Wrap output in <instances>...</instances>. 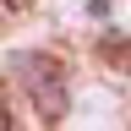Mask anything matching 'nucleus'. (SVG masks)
I'll return each instance as SVG.
<instances>
[{
    "mask_svg": "<svg viewBox=\"0 0 131 131\" xmlns=\"http://www.w3.org/2000/svg\"><path fill=\"white\" fill-rule=\"evenodd\" d=\"M11 77L22 82V93L33 98V109H38L44 126H60L66 120V104H71V88H66V66L55 55H38V49H27V55H11Z\"/></svg>",
    "mask_w": 131,
    "mask_h": 131,
    "instance_id": "nucleus-1",
    "label": "nucleus"
},
{
    "mask_svg": "<svg viewBox=\"0 0 131 131\" xmlns=\"http://www.w3.org/2000/svg\"><path fill=\"white\" fill-rule=\"evenodd\" d=\"M11 126H16V120H11V109L0 104V131H11Z\"/></svg>",
    "mask_w": 131,
    "mask_h": 131,
    "instance_id": "nucleus-2",
    "label": "nucleus"
}]
</instances>
